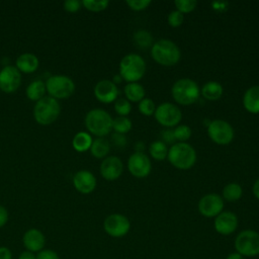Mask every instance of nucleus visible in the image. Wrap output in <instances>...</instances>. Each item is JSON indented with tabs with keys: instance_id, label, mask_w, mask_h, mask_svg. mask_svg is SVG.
<instances>
[{
	"instance_id": "obj_1",
	"label": "nucleus",
	"mask_w": 259,
	"mask_h": 259,
	"mask_svg": "<svg viewBox=\"0 0 259 259\" xmlns=\"http://www.w3.org/2000/svg\"><path fill=\"white\" fill-rule=\"evenodd\" d=\"M151 54L153 59L163 66H173L181 57V52L178 46L168 38H161L154 42L151 49Z\"/></svg>"
},
{
	"instance_id": "obj_2",
	"label": "nucleus",
	"mask_w": 259,
	"mask_h": 259,
	"mask_svg": "<svg viewBox=\"0 0 259 259\" xmlns=\"http://www.w3.org/2000/svg\"><path fill=\"white\" fill-rule=\"evenodd\" d=\"M167 158L174 167L186 170L194 165L196 161V152L191 145L179 142L170 147Z\"/></svg>"
},
{
	"instance_id": "obj_3",
	"label": "nucleus",
	"mask_w": 259,
	"mask_h": 259,
	"mask_svg": "<svg viewBox=\"0 0 259 259\" xmlns=\"http://www.w3.org/2000/svg\"><path fill=\"white\" fill-rule=\"evenodd\" d=\"M145 72L146 62L138 54H127L119 63V75L127 83L137 82L144 76Z\"/></svg>"
},
{
	"instance_id": "obj_4",
	"label": "nucleus",
	"mask_w": 259,
	"mask_h": 259,
	"mask_svg": "<svg viewBox=\"0 0 259 259\" xmlns=\"http://www.w3.org/2000/svg\"><path fill=\"white\" fill-rule=\"evenodd\" d=\"M85 125L91 134L102 138L111 131L112 117L107 111L101 108H94L87 112L85 116Z\"/></svg>"
},
{
	"instance_id": "obj_5",
	"label": "nucleus",
	"mask_w": 259,
	"mask_h": 259,
	"mask_svg": "<svg viewBox=\"0 0 259 259\" xmlns=\"http://www.w3.org/2000/svg\"><path fill=\"white\" fill-rule=\"evenodd\" d=\"M171 93L177 103L189 105L198 99L200 91L195 81L189 78H182L173 84Z\"/></svg>"
},
{
	"instance_id": "obj_6",
	"label": "nucleus",
	"mask_w": 259,
	"mask_h": 259,
	"mask_svg": "<svg viewBox=\"0 0 259 259\" xmlns=\"http://www.w3.org/2000/svg\"><path fill=\"white\" fill-rule=\"evenodd\" d=\"M61 107L57 99L47 96L38 100L33 108V117L35 121L42 125L53 123L60 115Z\"/></svg>"
},
{
	"instance_id": "obj_7",
	"label": "nucleus",
	"mask_w": 259,
	"mask_h": 259,
	"mask_svg": "<svg viewBox=\"0 0 259 259\" xmlns=\"http://www.w3.org/2000/svg\"><path fill=\"white\" fill-rule=\"evenodd\" d=\"M46 89L51 97L55 99H66L73 95L75 83L68 76L55 75L47 80Z\"/></svg>"
},
{
	"instance_id": "obj_8",
	"label": "nucleus",
	"mask_w": 259,
	"mask_h": 259,
	"mask_svg": "<svg viewBox=\"0 0 259 259\" xmlns=\"http://www.w3.org/2000/svg\"><path fill=\"white\" fill-rule=\"evenodd\" d=\"M236 252L243 257H255L259 255V233L254 230H244L235 239Z\"/></svg>"
},
{
	"instance_id": "obj_9",
	"label": "nucleus",
	"mask_w": 259,
	"mask_h": 259,
	"mask_svg": "<svg viewBox=\"0 0 259 259\" xmlns=\"http://www.w3.org/2000/svg\"><path fill=\"white\" fill-rule=\"evenodd\" d=\"M103 229L110 237L121 238L128 233L131 223L125 215L121 213H112L105 218L103 222Z\"/></svg>"
},
{
	"instance_id": "obj_10",
	"label": "nucleus",
	"mask_w": 259,
	"mask_h": 259,
	"mask_svg": "<svg viewBox=\"0 0 259 259\" xmlns=\"http://www.w3.org/2000/svg\"><path fill=\"white\" fill-rule=\"evenodd\" d=\"M155 118L164 126H174L182 118L181 110L171 102H163L155 110Z\"/></svg>"
},
{
	"instance_id": "obj_11",
	"label": "nucleus",
	"mask_w": 259,
	"mask_h": 259,
	"mask_svg": "<svg viewBox=\"0 0 259 259\" xmlns=\"http://www.w3.org/2000/svg\"><path fill=\"white\" fill-rule=\"evenodd\" d=\"M209 138L217 144L227 145L234 138L233 126L224 119L212 120L207 127Z\"/></svg>"
},
{
	"instance_id": "obj_12",
	"label": "nucleus",
	"mask_w": 259,
	"mask_h": 259,
	"mask_svg": "<svg viewBox=\"0 0 259 259\" xmlns=\"http://www.w3.org/2000/svg\"><path fill=\"white\" fill-rule=\"evenodd\" d=\"M223 197L217 193H208L198 201L199 212L206 218H214L223 211Z\"/></svg>"
},
{
	"instance_id": "obj_13",
	"label": "nucleus",
	"mask_w": 259,
	"mask_h": 259,
	"mask_svg": "<svg viewBox=\"0 0 259 259\" xmlns=\"http://www.w3.org/2000/svg\"><path fill=\"white\" fill-rule=\"evenodd\" d=\"M21 84V74L14 66H5L0 71V90L5 93L15 92Z\"/></svg>"
},
{
	"instance_id": "obj_14",
	"label": "nucleus",
	"mask_w": 259,
	"mask_h": 259,
	"mask_svg": "<svg viewBox=\"0 0 259 259\" xmlns=\"http://www.w3.org/2000/svg\"><path fill=\"white\" fill-rule=\"evenodd\" d=\"M127 168L132 175L138 178L146 177L152 168L149 157L143 152H136L132 154L127 160Z\"/></svg>"
},
{
	"instance_id": "obj_15",
	"label": "nucleus",
	"mask_w": 259,
	"mask_h": 259,
	"mask_svg": "<svg viewBox=\"0 0 259 259\" xmlns=\"http://www.w3.org/2000/svg\"><path fill=\"white\" fill-rule=\"evenodd\" d=\"M214 230L224 236L233 234L238 227V218L232 211H222L214 219Z\"/></svg>"
},
{
	"instance_id": "obj_16",
	"label": "nucleus",
	"mask_w": 259,
	"mask_h": 259,
	"mask_svg": "<svg viewBox=\"0 0 259 259\" xmlns=\"http://www.w3.org/2000/svg\"><path fill=\"white\" fill-rule=\"evenodd\" d=\"M123 164L121 160L116 156L106 157L100 165L101 176L109 181L116 180L122 173Z\"/></svg>"
},
{
	"instance_id": "obj_17",
	"label": "nucleus",
	"mask_w": 259,
	"mask_h": 259,
	"mask_svg": "<svg viewBox=\"0 0 259 259\" xmlns=\"http://www.w3.org/2000/svg\"><path fill=\"white\" fill-rule=\"evenodd\" d=\"M22 244L25 250L38 253L39 251L45 249L46 245V237L41 231L38 229H29L27 230L22 237Z\"/></svg>"
},
{
	"instance_id": "obj_18",
	"label": "nucleus",
	"mask_w": 259,
	"mask_h": 259,
	"mask_svg": "<svg viewBox=\"0 0 259 259\" xmlns=\"http://www.w3.org/2000/svg\"><path fill=\"white\" fill-rule=\"evenodd\" d=\"M118 90L116 85L107 79L100 80L94 87L95 97L103 103H110L116 100Z\"/></svg>"
},
{
	"instance_id": "obj_19",
	"label": "nucleus",
	"mask_w": 259,
	"mask_h": 259,
	"mask_svg": "<svg viewBox=\"0 0 259 259\" xmlns=\"http://www.w3.org/2000/svg\"><path fill=\"white\" fill-rule=\"evenodd\" d=\"M73 184L79 192L89 194L96 187V178L90 171L80 170L74 175Z\"/></svg>"
},
{
	"instance_id": "obj_20",
	"label": "nucleus",
	"mask_w": 259,
	"mask_h": 259,
	"mask_svg": "<svg viewBox=\"0 0 259 259\" xmlns=\"http://www.w3.org/2000/svg\"><path fill=\"white\" fill-rule=\"evenodd\" d=\"M38 59L35 55L24 53L16 59V68L19 72L29 74L38 68Z\"/></svg>"
},
{
	"instance_id": "obj_21",
	"label": "nucleus",
	"mask_w": 259,
	"mask_h": 259,
	"mask_svg": "<svg viewBox=\"0 0 259 259\" xmlns=\"http://www.w3.org/2000/svg\"><path fill=\"white\" fill-rule=\"evenodd\" d=\"M243 104L249 112H259V86H252L245 91L243 96Z\"/></svg>"
},
{
	"instance_id": "obj_22",
	"label": "nucleus",
	"mask_w": 259,
	"mask_h": 259,
	"mask_svg": "<svg viewBox=\"0 0 259 259\" xmlns=\"http://www.w3.org/2000/svg\"><path fill=\"white\" fill-rule=\"evenodd\" d=\"M223 86L217 81H208L201 88V94L208 100L219 99L223 95Z\"/></svg>"
},
{
	"instance_id": "obj_23",
	"label": "nucleus",
	"mask_w": 259,
	"mask_h": 259,
	"mask_svg": "<svg viewBox=\"0 0 259 259\" xmlns=\"http://www.w3.org/2000/svg\"><path fill=\"white\" fill-rule=\"evenodd\" d=\"M123 92L125 94L126 99L131 101L140 102L143 98H145V89L143 85H141L138 82L127 83L123 88Z\"/></svg>"
},
{
	"instance_id": "obj_24",
	"label": "nucleus",
	"mask_w": 259,
	"mask_h": 259,
	"mask_svg": "<svg viewBox=\"0 0 259 259\" xmlns=\"http://www.w3.org/2000/svg\"><path fill=\"white\" fill-rule=\"evenodd\" d=\"M46 83L40 80H35L31 82L26 88V96L31 101L40 100L46 93Z\"/></svg>"
},
{
	"instance_id": "obj_25",
	"label": "nucleus",
	"mask_w": 259,
	"mask_h": 259,
	"mask_svg": "<svg viewBox=\"0 0 259 259\" xmlns=\"http://www.w3.org/2000/svg\"><path fill=\"white\" fill-rule=\"evenodd\" d=\"M92 142H93V140H92L91 136L88 133L79 132L73 138L72 145H73V148L77 152H85V151L90 149V147L92 145Z\"/></svg>"
},
{
	"instance_id": "obj_26",
	"label": "nucleus",
	"mask_w": 259,
	"mask_h": 259,
	"mask_svg": "<svg viewBox=\"0 0 259 259\" xmlns=\"http://www.w3.org/2000/svg\"><path fill=\"white\" fill-rule=\"evenodd\" d=\"M110 150L109 142L104 138H97L93 140L90 147V152L95 158H104Z\"/></svg>"
},
{
	"instance_id": "obj_27",
	"label": "nucleus",
	"mask_w": 259,
	"mask_h": 259,
	"mask_svg": "<svg viewBox=\"0 0 259 259\" xmlns=\"http://www.w3.org/2000/svg\"><path fill=\"white\" fill-rule=\"evenodd\" d=\"M243 194V189L238 183H228L223 188V197L228 201H236L241 198Z\"/></svg>"
},
{
	"instance_id": "obj_28",
	"label": "nucleus",
	"mask_w": 259,
	"mask_h": 259,
	"mask_svg": "<svg viewBox=\"0 0 259 259\" xmlns=\"http://www.w3.org/2000/svg\"><path fill=\"white\" fill-rule=\"evenodd\" d=\"M135 44L141 49H147L153 44V35L146 29H139L134 34Z\"/></svg>"
},
{
	"instance_id": "obj_29",
	"label": "nucleus",
	"mask_w": 259,
	"mask_h": 259,
	"mask_svg": "<svg viewBox=\"0 0 259 259\" xmlns=\"http://www.w3.org/2000/svg\"><path fill=\"white\" fill-rule=\"evenodd\" d=\"M150 155L156 160H164L168 155V149L163 141H155L150 145Z\"/></svg>"
},
{
	"instance_id": "obj_30",
	"label": "nucleus",
	"mask_w": 259,
	"mask_h": 259,
	"mask_svg": "<svg viewBox=\"0 0 259 259\" xmlns=\"http://www.w3.org/2000/svg\"><path fill=\"white\" fill-rule=\"evenodd\" d=\"M132 120L127 116H117L112 119V128L117 134H126L132 128Z\"/></svg>"
},
{
	"instance_id": "obj_31",
	"label": "nucleus",
	"mask_w": 259,
	"mask_h": 259,
	"mask_svg": "<svg viewBox=\"0 0 259 259\" xmlns=\"http://www.w3.org/2000/svg\"><path fill=\"white\" fill-rule=\"evenodd\" d=\"M82 5L89 11L99 12L107 8L109 1L108 0H83Z\"/></svg>"
},
{
	"instance_id": "obj_32",
	"label": "nucleus",
	"mask_w": 259,
	"mask_h": 259,
	"mask_svg": "<svg viewBox=\"0 0 259 259\" xmlns=\"http://www.w3.org/2000/svg\"><path fill=\"white\" fill-rule=\"evenodd\" d=\"M114 110L119 116H126L132 110V105L126 98H117L114 102Z\"/></svg>"
},
{
	"instance_id": "obj_33",
	"label": "nucleus",
	"mask_w": 259,
	"mask_h": 259,
	"mask_svg": "<svg viewBox=\"0 0 259 259\" xmlns=\"http://www.w3.org/2000/svg\"><path fill=\"white\" fill-rule=\"evenodd\" d=\"M173 134L175 140L185 143V141H187L191 136V128L186 124H180L173 130Z\"/></svg>"
},
{
	"instance_id": "obj_34",
	"label": "nucleus",
	"mask_w": 259,
	"mask_h": 259,
	"mask_svg": "<svg viewBox=\"0 0 259 259\" xmlns=\"http://www.w3.org/2000/svg\"><path fill=\"white\" fill-rule=\"evenodd\" d=\"M139 110L144 115H152L155 113L156 104L151 98H143L139 102Z\"/></svg>"
},
{
	"instance_id": "obj_35",
	"label": "nucleus",
	"mask_w": 259,
	"mask_h": 259,
	"mask_svg": "<svg viewBox=\"0 0 259 259\" xmlns=\"http://www.w3.org/2000/svg\"><path fill=\"white\" fill-rule=\"evenodd\" d=\"M174 4L178 11L185 13L192 11L196 7L197 2L195 0H175Z\"/></svg>"
},
{
	"instance_id": "obj_36",
	"label": "nucleus",
	"mask_w": 259,
	"mask_h": 259,
	"mask_svg": "<svg viewBox=\"0 0 259 259\" xmlns=\"http://www.w3.org/2000/svg\"><path fill=\"white\" fill-rule=\"evenodd\" d=\"M183 13H181L180 11H178L177 9L176 10H172L169 14H168V17H167V20H168V23L173 26V27H177L179 25L182 24L183 22Z\"/></svg>"
},
{
	"instance_id": "obj_37",
	"label": "nucleus",
	"mask_w": 259,
	"mask_h": 259,
	"mask_svg": "<svg viewBox=\"0 0 259 259\" xmlns=\"http://www.w3.org/2000/svg\"><path fill=\"white\" fill-rule=\"evenodd\" d=\"M126 4L134 10H143L151 4V1L150 0H127Z\"/></svg>"
},
{
	"instance_id": "obj_38",
	"label": "nucleus",
	"mask_w": 259,
	"mask_h": 259,
	"mask_svg": "<svg viewBox=\"0 0 259 259\" xmlns=\"http://www.w3.org/2000/svg\"><path fill=\"white\" fill-rule=\"evenodd\" d=\"M36 259H61L59 254L52 249H44L36 253Z\"/></svg>"
},
{
	"instance_id": "obj_39",
	"label": "nucleus",
	"mask_w": 259,
	"mask_h": 259,
	"mask_svg": "<svg viewBox=\"0 0 259 259\" xmlns=\"http://www.w3.org/2000/svg\"><path fill=\"white\" fill-rule=\"evenodd\" d=\"M81 2L78 0H67L64 2V9L68 12H77L80 9Z\"/></svg>"
},
{
	"instance_id": "obj_40",
	"label": "nucleus",
	"mask_w": 259,
	"mask_h": 259,
	"mask_svg": "<svg viewBox=\"0 0 259 259\" xmlns=\"http://www.w3.org/2000/svg\"><path fill=\"white\" fill-rule=\"evenodd\" d=\"M111 140L115 146L123 147L126 145V139H125L124 135H122V134H117V133L113 134L111 137Z\"/></svg>"
},
{
	"instance_id": "obj_41",
	"label": "nucleus",
	"mask_w": 259,
	"mask_h": 259,
	"mask_svg": "<svg viewBox=\"0 0 259 259\" xmlns=\"http://www.w3.org/2000/svg\"><path fill=\"white\" fill-rule=\"evenodd\" d=\"M8 218H9L8 210L6 209L5 206L0 205V228L4 227L7 224Z\"/></svg>"
},
{
	"instance_id": "obj_42",
	"label": "nucleus",
	"mask_w": 259,
	"mask_h": 259,
	"mask_svg": "<svg viewBox=\"0 0 259 259\" xmlns=\"http://www.w3.org/2000/svg\"><path fill=\"white\" fill-rule=\"evenodd\" d=\"M161 136H162V138H163L164 143H165V142H166V143H172L173 141H175L173 131H171V130H164V131H162Z\"/></svg>"
},
{
	"instance_id": "obj_43",
	"label": "nucleus",
	"mask_w": 259,
	"mask_h": 259,
	"mask_svg": "<svg viewBox=\"0 0 259 259\" xmlns=\"http://www.w3.org/2000/svg\"><path fill=\"white\" fill-rule=\"evenodd\" d=\"M0 259H12V252L6 246H0Z\"/></svg>"
},
{
	"instance_id": "obj_44",
	"label": "nucleus",
	"mask_w": 259,
	"mask_h": 259,
	"mask_svg": "<svg viewBox=\"0 0 259 259\" xmlns=\"http://www.w3.org/2000/svg\"><path fill=\"white\" fill-rule=\"evenodd\" d=\"M229 5L228 2L226 1H214L211 3V6L214 10H219V11H223L227 8V6Z\"/></svg>"
},
{
	"instance_id": "obj_45",
	"label": "nucleus",
	"mask_w": 259,
	"mask_h": 259,
	"mask_svg": "<svg viewBox=\"0 0 259 259\" xmlns=\"http://www.w3.org/2000/svg\"><path fill=\"white\" fill-rule=\"evenodd\" d=\"M18 259H36V254L30 251L24 250L19 254Z\"/></svg>"
},
{
	"instance_id": "obj_46",
	"label": "nucleus",
	"mask_w": 259,
	"mask_h": 259,
	"mask_svg": "<svg viewBox=\"0 0 259 259\" xmlns=\"http://www.w3.org/2000/svg\"><path fill=\"white\" fill-rule=\"evenodd\" d=\"M253 194L257 199H259V178L253 184Z\"/></svg>"
},
{
	"instance_id": "obj_47",
	"label": "nucleus",
	"mask_w": 259,
	"mask_h": 259,
	"mask_svg": "<svg viewBox=\"0 0 259 259\" xmlns=\"http://www.w3.org/2000/svg\"><path fill=\"white\" fill-rule=\"evenodd\" d=\"M226 259H244V257L241 254H239L238 252H233V253H230L226 257Z\"/></svg>"
},
{
	"instance_id": "obj_48",
	"label": "nucleus",
	"mask_w": 259,
	"mask_h": 259,
	"mask_svg": "<svg viewBox=\"0 0 259 259\" xmlns=\"http://www.w3.org/2000/svg\"><path fill=\"white\" fill-rule=\"evenodd\" d=\"M121 80H122V78H121V76L118 74V75H114V76H113V80H112V82L115 84V83H119V82H121Z\"/></svg>"
}]
</instances>
